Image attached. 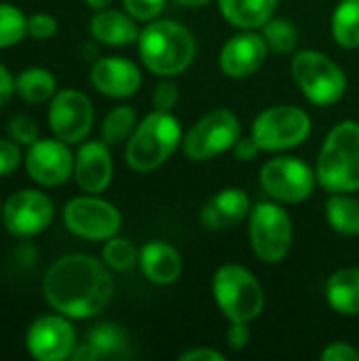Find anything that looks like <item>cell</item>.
I'll return each instance as SVG.
<instances>
[{
    "instance_id": "obj_1",
    "label": "cell",
    "mask_w": 359,
    "mask_h": 361,
    "mask_svg": "<svg viewBox=\"0 0 359 361\" xmlns=\"http://www.w3.org/2000/svg\"><path fill=\"white\" fill-rule=\"evenodd\" d=\"M42 294L53 311L83 322L97 317L110 305L114 281L106 262L89 254H66L49 267Z\"/></svg>"
},
{
    "instance_id": "obj_2",
    "label": "cell",
    "mask_w": 359,
    "mask_h": 361,
    "mask_svg": "<svg viewBox=\"0 0 359 361\" xmlns=\"http://www.w3.org/2000/svg\"><path fill=\"white\" fill-rule=\"evenodd\" d=\"M138 51L142 63L152 74L176 76L193 63L197 55V42L182 23L171 19H154L140 30Z\"/></svg>"
},
{
    "instance_id": "obj_3",
    "label": "cell",
    "mask_w": 359,
    "mask_h": 361,
    "mask_svg": "<svg viewBox=\"0 0 359 361\" xmlns=\"http://www.w3.org/2000/svg\"><path fill=\"white\" fill-rule=\"evenodd\" d=\"M317 184L328 192L359 190V123L343 121L326 137L317 165Z\"/></svg>"
},
{
    "instance_id": "obj_4",
    "label": "cell",
    "mask_w": 359,
    "mask_h": 361,
    "mask_svg": "<svg viewBox=\"0 0 359 361\" xmlns=\"http://www.w3.org/2000/svg\"><path fill=\"white\" fill-rule=\"evenodd\" d=\"M182 144L180 121L171 112L154 110L138 123L125 146V161L133 171L146 173L159 169Z\"/></svg>"
},
{
    "instance_id": "obj_5",
    "label": "cell",
    "mask_w": 359,
    "mask_h": 361,
    "mask_svg": "<svg viewBox=\"0 0 359 361\" xmlns=\"http://www.w3.org/2000/svg\"><path fill=\"white\" fill-rule=\"evenodd\" d=\"M214 298L229 322H254L264 311L260 281L239 264H224L214 275Z\"/></svg>"
},
{
    "instance_id": "obj_6",
    "label": "cell",
    "mask_w": 359,
    "mask_h": 361,
    "mask_svg": "<svg viewBox=\"0 0 359 361\" xmlns=\"http://www.w3.org/2000/svg\"><path fill=\"white\" fill-rule=\"evenodd\" d=\"M292 76L303 95L315 106H332L347 91V76L343 68L326 53L315 49L294 55Z\"/></svg>"
},
{
    "instance_id": "obj_7",
    "label": "cell",
    "mask_w": 359,
    "mask_h": 361,
    "mask_svg": "<svg viewBox=\"0 0 359 361\" xmlns=\"http://www.w3.org/2000/svg\"><path fill=\"white\" fill-rule=\"evenodd\" d=\"M311 116L298 106H273L252 125V137L264 152H284L300 146L311 135Z\"/></svg>"
},
{
    "instance_id": "obj_8",
    "label": "cell",
    "mask_w": 359,
    "mask_h": 361,
    "mask_svg": "<svg viewBox=\"0 0 359 361\" xmlns=\"http://www.w3.org/2000/svg\"><path fill=\"white\" fill-rule=\"evenodd\" d=\"M292 218L290 214L271 201L256 203L250 212V243L254 254L267 262H281L292 250Z\"/></svg>"
},
{
    "instance_id": "obj_9",
    "label": "cell",
    "mask_w": 359,
    "mask_h": 361,
    "mask_svg": "<svg viewBox=\"0 0 359 361\" xmlns=\"http://www.w3.org/2000/svg\"><path fill=\"white\" fill-rule=\"evenodd\" d=\"M241 137V123L229 108H216L201 116L182 137V150L190 161H209L231 150Z\"/></svg>"
},
{
    "instance_id": "obj_10",
    "label": "cell",
    "mask_w": 359,
    "mask_h": 361,
    "mask_svg": "<svg viewBox=\"0 0 359 361\" xmlns=\"http://www.w3.org/2000/svg\"><path fill=\"white\" fill-rule=\"evenodd\" d=\"M63 224L80 239L108 241L110 237L118 235L123 216L110 201L87 192L85 197H74L66 203Z\"/></svg>"
},
{
    "instance_id": "obj_11",
    "label": "cell",
    "mask_w": 359,
    "mask_h": 361,
    "mask_svg": "<svg viewBox=\"0 0 359 361\" xmlns=\"http://www.w3.org/2000/svg\"><path fill=\"white\" fill-rule=\"evenodd\" d=\"M55 218L51 197L38 188H21L2 203V224L17 239H32L44 233Z\"/></svg>"
},
{
    "instance_id": "obj_12",
    "label": "cell",
    "mask_w": 359,
    "mask_h": 361,
    "mask_svg": "<svg viewBox=\"0 0 359 361\" xmlns=\"http://www.w3.org/2000/svg\"><path fill=\"white\" fill-rule=\"evenodd\" d=\"M317 184L315 171L294 157H277L262 165L260 186L262 190L279 203H303L313 195Z\"/></svg>"
},
{
    "instance_id": "obj_13",
    "label": "cell",
    "mask_w": 359,
    "mask_h": 361,
    "mask_svg": "<svg viewBox=\"0 0 359 361\" xmlns=\"http://www.w3.org/2000/svg\"><path fill=\"white\" fill-rule=\"evenodd\" d=\"M47 121L53 135L72 146L85 142L87 135L91 133L95 110L91 99L83 91L68 87L57 91L49 102Z\"/></svg>"
},
{
    "instance_id": "obj_14",
    "label": "cell",
    "mask_w": 359,
    "mask_h": 361,
    "mask_svg": "<svg viewBox=\"0 0 359 361\" xmlns=\"http://www.w3.org/2000/svg\"><path fill=\"white\" fill-rule=\"evenodd\" d=\"M23 165L28 176L44 188L61 186L74 176V154L70 144L57 137H40L28 146Z\"/></svg>"
},
{
    "instance_id": "obj_15",
    "label": "cell",
    "mask_w": 359,
    "mask_h": 361,
    "mask_svg": "<svg viewBox=\"0 0 359 361\" xmlns=\"http://www.w3.org/2000/svg\"><path fill=\"white\" fill-rule=\"evenodd\" d=\"M76 347V330L70 317L40 315L36 317L25 334V349L38 361H63L70 360Z\"/></svg>"
},
{
    "instance_id": "obj_16",
    "label": "cell",
    "mask_w": 359,
    "mask_h": 361,
    "mask_svg": "<svg viewBox=\"0 0 359 361\" xmlns=\"http://www.w3.org/2000/svg\"><path fill=\"white\" fill-rule=\"evenodd\" d=\"M267 55H269V47L262 34H256L254 30H245L226 40V44L220 51L218 63L229 78H248L262 68Z\"/></svg>"
},
{
    "instance_id": "obj_17",
    "label": "cell",
    "mask_w": 359,
    "mask_h": 361,
    "mask_svg": "<svg viewBox=\"0 0 359 361\" xmlns=\"http://www.w3.org/2000/svg\"><path fill=\"white\" fill-rule=\"evenodd\" d=\"M114 176V163L110 154V146L99 140L83 142L78 152L74 154V180L83 192L99 195L104 192Z\"/></svg>"
},
{
    "instance_id": "obj_18",
    "label": "cell",
    "mask_w": 359,
    "mask_h": 361,
    "mask_svg": "<svg viewBox=\"0 0 359 361\" xmlns=\"http://www.w3.org/2000/svg\"><path fill=\"white\" fill-rule=\"evenodd\" d=\"M91 85L106 97L125 99L142 87L140 68L125 57H102L91 68Z\"/></svg>"
},
{
    "instance_id": "obj_19",
    "label": "cell",
    "mask_w": 359,
    "mask_h": 361,
    "mask_svg": "<svg viewBox=\"0 0 359 361\" xmlns=\"http://www.w3.org/2000/svg\"><path fill=\"white\" fill-rule=\"evenodd\" d=\"M252 201L241 188H224L216 192L199 212V222L207 231H226L250 218Z\"/></svg>"
},
{
    "instance_id": "obj_20",
    "label": "cell",
    "mask_w": 359,
    "mask_h": 361,
    "mask_svg": "<svg viewBox=\"0 0 359 361\" xmlns=\"http://www.w3.org/2000/svg\"><path fill=\"white\" fill-rule=\"evenodd\" d=\"M140 267L148 281L157 286H169L182 275V256L180 252L165 241H148L140 250Z\"/></svg>"
},
{
    "instance_id": "obj_21",
    "label": "cell",
    "mask_w": 359,
    "mask_h": 361,
    "mask_svg": "<svg viewBox=\"0 0 359 361\" xmlns=\"http://www.w3.org/2000/svg\"><path fill=\"white\" fill-rule=\"evenodd\" d=\"M91 36L108 47H127L138 42L140 38V30L135 19L125 11H116V8H102L95 11V15L91 17L89 23Z\"/></svg>"
},
{
    "instance_id": "obj_22",
    "label": "cell",
    "mask_w": 359,
    "mask_h": 361,
    "mask_svg": "<svg viewBox=\"0 0 359 361\" xmlns=\"http://www.w3.org/2000/svg\"><path fill=\"white\" fill-rule=\"evenodd\" d=\"M279 0H218L222 17L239 30L262 27L277 8Z\"/></svg>"
},
{
    "instance_id": "obj_23",
    "label": "cell",
    "mask_w": 359,
    "mask_h": 361,
    "mask_svg": "<svg viewBox=\"0 0 359 361\" xmlns=\"http://www.w3.org/2000/svg\"><path fill=\"white\" fill-rule=\"evenodd\" d=\"M326 298L336 313L359 315V267L332 273L326 283Z\"/></svg>"
},
{
    "instance_id": "obj_24",
    "label": "cell",
    "mask_w": 359,
    "mask_h": 361,
    "mask_svg": "<svg viewBox=\"0 0 359 361\" xmlns=\"http://www.w3.org/2000/svg\"><path fill=\"white\" fill-rule=\"evenodd\" d=\"M87 343L95 347L102 360H129L133 355L127 330L114 322L95 324L87 334Z\"/></svg>"
},
{
    "instance_id": "obj_25",
    "label": "cell",
    "mask_w": 359,
    "mask_h": 361,
    "mask_svg": "<svg viewBox=\"0 0 359 361\" xmlns=\"http://www.w3.org/2000/svg\"><path fill=\"white\" fill-rule=\"evenodd\" d=\"M17 95L28 104H44L51 102L57 93V80L47 68H25L15 76Z\"/></svg>"
},
{
    "instance_id": "obj_26",
    "label": "cell",
    "mask_w": 359,
    "mask_h": 361,
    "mask_svg": "<svg viewBox=\"0 0 359 361\" xmlns=\"http://www.w3.org/2000/svg\"><path fill=\"white\" fill-rule=\"evenodd\" d=\"M326 218L334 233L355 237L359 235V199L349 192H334L326 203Z\"/></svg>"
},
{
    "instance_id": "obj_27",
    "label": "cell",
    "mask_w": 359,
    "mask_h": 361,
    "mask_svg": "<svg viewBox=\"0 0 359 361\" xmlns=\"http://www.w3.org/2000/svg\"><path fill=\"white\" fill-rule=\"evenodd\" d=\"M332 36L343 49H359V0H341L332 15Z\"/></svg>"
},
{
    "instance_id": "obj_28",
    "label": "cell",
    "mask_w": 359,
    "mask_h": 361,
    "mask_svg": "<svg viewBox=\"0 0 359 361\" xmlns=\"http://www.w3.org/2000/svg\"><path fill=\"white\" fill-rule=\"evenodd\" d=\"M135 127H138V114L131 106L112 108L102 123V140L110 148L127 144V140L133 135Z\"/></svg>"
},
{
    "instance_id": "obj_29",
    "label": "cell",
    "mask_w": 359,
    "mask_h": 361,
    "mask_svg": "<svg viewBox=\"0 0 359 361\" xmlns=\"http://www.w3.org/2000/svg\"><path fill=\"white\" fill-rule=\"evenodd\" d=\"M262 38L269 47V51L288 55L296 49L298 44V30L290 19L284 17H271L262 25Z\"/></svg>"
},
{
    "instance_id": "obj_30",
    "label": "cell",
    "mask_w": 359,
    "mask_h": 361,
    "mask_svg": "<svg viewBox=\"0 0 359 361\" xmlns=\"http://www.w3.org/2000/svg\"><path fill=\"white\" fill-rule=\"evenodd\" d=\"M102 260L106 262L108 269H112L116 273H125V271H131L140 262V254L129 239L114 235L104 243Z\"/></svg>"
},
{
    "instance_id": "obj_31",
    "label": "cell",
    "mask_w": 359,
    "mask_h": 361,
    "mask_svg": "<svg viewBox=\"0 0 359 361\" xmlns=\"http://www.w3.org/2000/svg\"><path fill=\"white\" fill-rule=\"evenodd\" d=\"M28 36V17L13 4L0 2V51L19 44Z\"/></svg>"
},
{
    "instance_id": "obj_32",
    "label": "cell",
    "mask_w": 359,
    "mask_h": 361,
    "mask_svg": "<svg viewBox=\"0 0 359 361\" xmlns=\"http://www.w3.org/2000/svg\"><path fill=\"white\" fill-rule=\"evenodd\" d=\"M6 133L11 140H15L19 146H32L40 140V127L38 123L28 114H15L6 123Z\"/></svg>"
},
{
    "instance_id": "obj_33",
    "label": "cell",
    "mask_w": 359,
    "mask_h": 361,
    "mask_svg": "<svg viewBox=\"0 0 359 361\" xmlns=\"http://www.w3.org/2000/svg\"><path fill=\"white\" fill-rule=\"evenodd\" d=\"M167 0H123L125 11L135 19V21H154L163 13Z\"/></svg>"
},
{
    "instance_id": "obj_34",
    "label": "cell",
    "mask_w": 359,
    "mask_h": 361,
    "mask_svg": "<svg viewBox=\"0 0 359 361\" xmlns=\"http://www.w3.org/2000/svg\"><path fill=\"white\" fill-rule=\"evenodd\" d=\"M59 30V23L49 13H34L28 17V36L34 40H47L53 38Z\"/></svg>"
},
{
    "instance_id": "obj_35",
    "label": "cell",
    "mask_w": 359,
    "mask_h": 361,
    "mask_svg": "<svg viewBox=\"0 0 359 361\" xmlns=\"http://www.w3.org/2000/svg\"><path fill=\"white\" fill-rule=\"evenodd\" d=\"M23 161L21 146L11 137H0V178L11 176Z\"/></svg>"
},
{
    "instance_id": "obj_36",
    "label": "cell",
    "mask_w": 359,
    "mask_h": 361,
    "mask_svg": "<svg viewBox=\"0 0 359 361\" xmlns=\"http://www.w3.org/2000/svg\"><path fill=\"white\" fill-rule=\"evenodd\" d=\"M180 102V91L176 87V82L171 80H163L157 85L154 93H152V106L154 110H161V112H171Z\"/></svg>"
},
{
    "instance_id": "obj_37",
    "label": "cell",
    "mask_w": 359,
    "mask_h": 361,
    "mask_svg": "<svg viewBox=\"0 0 359 361\" xmlns=\"http://www.w3.org/2000/svg\"><path fill=\"white\" fill-rule=\"evenodd\" d=\"M226 343L233 351H243L252 343V330L245 322H231V328L226 332Z\"/></svg>"
},
{
    "instance_id": "obj_38",
    "label": "cell",
    "mask_w": 359,
    "mask_h": 361,
    "mask_svg": "<svg viewBox=\"0 0 359 361\" xmlns=\"http://www.w3.org/2000/svg\"><path fill=\"white\" fill-rule=\"evenodd\" d=\"M324 361H359V351L349 343H332L322 351Z\"/></svg>"
},
{
    "instance_id": "obj_39",
    "label": "cell",
    "mask_w": 359,
    "mask_h": 361,
    "mask_svg": "<svg viewBox=\"0 0 359 361\" xmlns=\"http://www.w3.org/2000/svg\"><path fill=\"white\" fill-rule=\"evenodd\" d=\"M231 150H233V157H235L237 161H252V159H256V154L260 152V146H258L256 140L250 135V137H239Z\"/></svg>"
},
{
    "instance_id": "obj_40",
    "label": "cell",
    "mask_w": 359,
    "mask_h": 361,
    "mask_svg": "<svg viewBox=\"0 0 359 361\" xmlns=\"http://www.w3.org/2000/svg\"><path fill=\"white\" fill-rule=\"evenodd\" d=\"M15 95H17L15 76L6 70V66L0 63V108H4Z\"/></svg>"
},
{
    "instance_id": "obj_41",
    "label": "cell",
    "mask_w": 359,
    "mask_h": 361,
    "mask_svg": "<svg viewBox=\"0 0 359 361\" xmlns=\"http://www.w3.org/2000/svg\"><path fill=\"white\" fill-rule=\"evenodd\" d=\"M224 353L214 349H190L180 355V361H224Z\"/></svg>"
},
{
    "instance_id": "obj_42",
    "label": "cell",
    "mask_w": 359,
    "mask_h": 361,
    "mask_svg": "<svg viewBox=\"0 0 359 361\" xmlns=\"http://www.w3.org/2000/svg\"><path fill=\"white\" fill-rule=\"evenodd\" d=\"M70 360L72 361H95V360H102V357H99V353L95 351V347H93L91 343H85V345H76V347H74V351H72Z\"/></svg>"
},
{
    "instance_id": "obj_43",
    "label": "cell",
    "mask_w": 359,
    "mask_h": 361,
    "mask_svg": "<svg viewBox=\"0 0 359 361\" xmlns=\"http://www.w3.org/2000/svg\"><path fill=\"white\" fill-rule=\"evenodd\" d=\"M87 6H91L93 11H102V8H108L112 0H85Z\"/></svg>"
},
{
    "instance_id": "obj_44",
    "label": "cell",
    "mask_w": 359,
    "mask_h": 361,
    "mask_svg": "<svg viewBox=\"0 0 359 361\" xmlns=\"http://www.w3.org/2000/svg\"><path fill=\"white\" fill-rule=\"evenodd\" d=\"M178 4H182V6H203V4H207V2H212V0H176Z\"/></svg>"
},
{
    "instance_id": "obj_45",
    "label": "cell",
    "mask_w": 359,
    "mask_h": 361,
    "mask_svg": "<svg viewBox=\"0 0 359 361\" xmlns=\"http://www.w3.org/2000/svg\"><path fill=\"white\" fill-rule=\"evenodd\" d=\"M0 222H2V205H0Z\"/></svg>"
}]
</instances>
